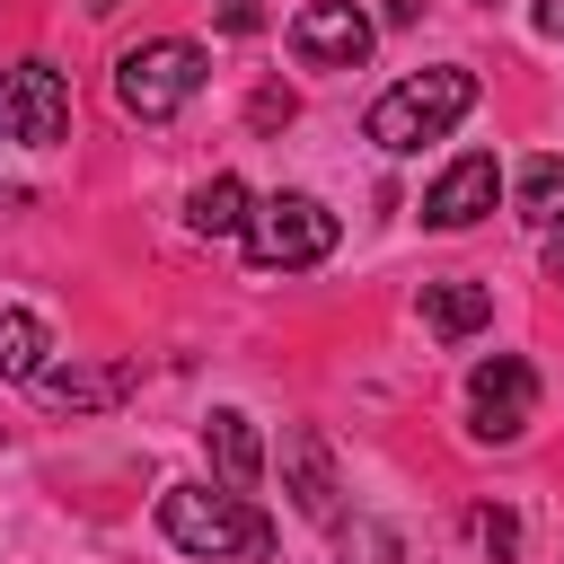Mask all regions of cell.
<instances>
[{
  "instance_id": "cell-4",
  "label": "cell",
  "mask_w": 564,
  "mask_h": 564,
  "mask_svg": "<svg viewBox=\"0 0 564 564\" xmlns=\"http://www.w3.org/2000/svg\"><path fill=\"white\" fill-rule=\"evenodd\" d=\"M335 238H344V220H335L317 194H264V203L247 212V256H256L264 273H308V264L335 256Z\"/></svg>"
},
{
  "instance_id": "cell-12",
  "label": "cell",
  "mask_w": 564,
  "mask_h": 564,
  "mask_svg": "<svg viewBox=\"0 0 564 564\" xmlns=\"http://www.w3.org/2000/svg\"><path fill=\"white\" fill-rule=\"evenodd\" d=\"M247 185L238 176H203L194 185V203H185V220H194V238H247Z\"/></svg>"
},
{
  "instance_id": "cell-6",
  "label": "cell",
  "mask_w": 564,
  "mask_h": 564,
  "mask_svg": "<svg viewBox=\"0 0 564 564\" xmlns=\"http://www.w3.org/2000/svg\"><path fill=\"white\" fill-rule=\"evenodd\" d=\"M529 414H538V370H529L520 352L476 361V379H467V432H476V441H520Z\"/></svg>"
},
{
  "instance_id": "cell-11",
  "label": "cell",
  "mask_w": 564,
  "mask_h": 564,
  "mask_svg": "<svg viewBox=\"0 0 564 564\" xmlns=\"http://www.w3.org/2000/svg\"><path fill=\"white\" fill-rule=\"evenodd\" d=\"M26 388H35L53 414H97V405H115V397L132 388V370H123V361H115V370H79V361H70V370H53V361H44Z\"/></svg>"
},
{
  "instance_id": "cell-20",
  "label": "cell",
  "mask_w": 564,
  "mask_h": 564,
  "mask_svg": "<svg viewBox=\"0 0 564 564\" xmlns=\"http://www.w3.org/2000/svg\"><path fill=\"white\" fill-rule=\"evenodd\" d=\"M546 282H564V229L546 238Z\"/></svg>"
},
{
  "instance_id": "cell-3",
  "label": "cell",
  "mask_w": 564,
  "mask_h": 564,
  "mask_svg": "<svg viewBox=\"0 0 564 564\" xmlns=\"http://www.w3.org/2000/svg\"><path fill=\"white\" fill-rule=\"evenodd\" d=\"M203 44H185V35H150V44H132L123 62H115V106L132 115V123H167L176 106H194V88H203Z\"/></svg>"
},
{
  "instance_id": "cell-14",
  "label": "cell",
  "mask_w": 564,
  "mask_h": 564,
  "mask_svg": "<svg viewBox=\"0 0 564 564\" xmlns=\"http://www.w3.org/2000/svg\"><path fill=\"white\" fill-rule=\"evenodd\" d=\"M44 352H53L44 317H35V308H0V379H35Z\"/></svg>"
},
{
  "instance_id": "cell-19",
  "label": "cell",
  "mask_w": 564,
  "mask_h": 564,
  "mask_svg": "<svg viewBox=\"0 0 564 564\" xmlns=\"http://www.w3.org/2000/svg\"><path fill=\"white\" fill-rule=\"evenodd\" d=\"M538 26H546V35L564 44V0H538Z\"/></svg>"
},
{
  "instance_id": "cell-9",
  "label": "cell",
  "mask_w": 564,
  "mask_h": 564,
  "mask_svg": "<svg viewBox=\"0 0 564 564\" xmlns=\"http://www.w3.org/2000/svg\"><path fill=\"white\" fill-rule=\"evenodd\" d=\"M282 476H291V502H300L317 529H335V520H344V485H335L326 441H317L308 423H291V432H282Z\"/></svg>"
},
{
  "instance_id": "cell-16",
  "label": "cell",
  "mask_w": 564,
  "mask_h": 564,
  "mask_svg": "<svg viewBox=\"0 0 564 564\" xmlns=\"http://www.w3.org/2000/svg\"><path fill=\"white\" fill-rule=\"evenodd\" d=\"M467 538H476L494 564H520V511H502V502H476V511H467Z\"/></svg>"
},
{
  "instance_id": "cell-13",
  "label": "cell",
  "mask_w": 564,
  "mask_h": 564,
  "mask_svg": "<svg viewBox=\"0 0 564 564\" xmlns=\"http://www.w3.org/2000/svg\"><path fill=\"white\" fill-rule=\"evenodd\" d=\"M423 317H432V335H476L485 317H494V291L485 282H423Z\"/></svg>"
},
{
  "instance_id": "cell-18",
  "label": "cell",
  "mask_w": 564,
  "mask_h": 564,
  "mask_svg": "<svg viewBox=\"0 0 564 564\" xmlns=\"http://www.w3.org/2000/svg\"><path fill=\"white\" fill-rule=\"evenodd\" d=\"M212 18H220V35H256L264 26V0H212Z\"/></svg>"
},
{
  "instance_id": "cell-21",
  "label": "cell",
  "mask_w": 564,
  "mask_h": 564,
  "mask_svg": "<svg viewBox=\"0 0 564 564\" xmlns=\"http://www.w3.org/2000/svg\"><path fill=\"white\" fill-rule=\"evenodd\" d=\"M414 9H423V0H388V26H414Z\"/></svg>"
},
{
  "instance_id": "cell-7",
  "label": "cell",
  "mask_w": 564,
  "mask_h": 564,
  "mask_svg": "<svg viewBox=\"0 0 564 564\" xmlns=\"http://www.w3.org/2000/svg\"><path fill=\"white\" fill-rule=\"evenodd\" d=\"M291 53H300L308 70H352V62L370 53V18H361L352 0H308V9L291 18Z\"/></svg>"
},
{
  "instance_id": "cell-22",
  "label": "cell",
  "mask_w": 564,
  "mask_h": 564,
  "mask_svg": "<svg viewBox=\"0 0 564 564\" xmlns=\"http://www.w3.org/2000/svg\"><path fill=\"white\" fill-rule=\"evenodd\" d=\"M79 9H97V18H106V9H123V0H79Z\"/></svg>"
},
{
  "instance_id": "cell-15",
  "label": "cell",
  "mask_w": 564,
  "mask_h": 564,
  "mask_svg": "<svg viewBox=\"0 0 564 564\" xmlns=\"http://www.w3.org/2000/svg\"><path fill=\"white\" fill-rule=\"evenodd\" d=\"M511 203H520V220H529V229H564V159H529Z\"/></svg>"
},
{
  "instance_id": "cell-2",
  "label": "cell",
  "mask_w": 564,
  "mask_h": 564,
  "mask_svg": "<svg viewBox=\"0 0 564 564\" xmlns=\"http://www.w3.org/2000/svg\"><path fill=\"white\" fill-rule=\"evenodd\" d=\"M467 106H476V70H414L370 106V141L379 150H423V141L458 132Z\"/></svg>"
},
{
  "instance_id": "cell-10",
  "label": "cell",
  "mask_w": 564,
  "mask_h": 564,
  "mask_svg": "<svg viewBox=\"0 0 564 564\" xmlns=\"http://www.w3.org/2000/svg\"><path fill=\"white\" fill-rule=\"evenodd\" d=\"M203 449H212V467H220V494H256V476H264V441H256V423H247L238 405H220V414L203 423Z\"/></svg>"
},
{
  "instance_id": "cell-17",
  "label": "cell",
  "mask_w": 564,
  "mask_h": 564,
  "mask_svg": "<svg viewBox=\"0 0 564 564\" xmlns=\"http://www.w3.org/2000/svg\"><path fill=\"white\" fill-rule=\"evenodd\" d=\"M300 106H291V88H256V106H247V123L256 132H273V123H291Z\"/></svg>"
},
{
  "instance_id": "cell-1",
  "label": "cell",
  "mask_w": 564,
  "mask_h": 564,
  "mask_svg": "<svg viewBox=\"0 0 564 564\" xmlns=\"http://www.w3.org/2000/svg\"><path fill=\"white\" fill-rule=\"evenodd\" d=\"M159 529L176 555H203V564H256L273 555V520L247 502V494H212V485H167L159 494Z\"/></svg>"
},
{
  "instance_id": "cell-5",
  "label": "cell",
  "mask_w": 564,
  "mask_h": 564,
  "mask_svg": "<svg viewBox=\"0 0 564 564\" xmlns=\"http://www.w3.org/2000/svg\"><path fill=\"white\" fill-rule=\"evenodd\" d=\"M62 132H70V79L53 62H9L0 70V141L53 150Z\"/></svg>"
},
{
  "instance_id": "cell-8",
  "label": "cell",
  "mask_w": 564,
  "mask_h": 564,
  "mask_svg": "<svg viewBox=\"0 0 564 564\" xmlns=\"http://www.w3.org/2000/svg\"><path fill=\"white\" fill-rule=\"evenodd\" d=\"M494 194H502V167H494V150H467V159H449V167L432 176V194H423V220H432V229H476V220L494 212Z\"/></svg>"
}]
</instances>
